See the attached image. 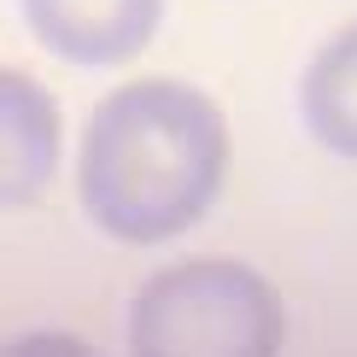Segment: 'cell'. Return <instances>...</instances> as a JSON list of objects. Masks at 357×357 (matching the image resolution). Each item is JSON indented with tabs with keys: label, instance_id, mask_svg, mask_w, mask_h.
<instances>
[{
	"label": "cell",
	"instance_id": "cell-6",
	"mask_svg": "<svg viewBox=\"0 0 357 357\" xmlns=\"http://www.w3.org/2000/svg\"><path fill=\"white\" fill-rule=\"evenodd\" d=\"M0 357H100L88 340L77 334H53V328H41V334H24V340H12V346H0Z\"/></svg>",
	"mask_w": 357,
	"mask_h": 357
},
{
	"label": "cell",
	"instance_id": "cell-2",
	"mask_svg": "<svg viewBox=\"0 0 357 357\" xmlns=\"http://www.w3.org/2000/svg\"><path fill=\"white\" fill-rule=\"evenodd\" d=\"M287 310L252 264L188 258L129 305V357H281Z\"/></svg>",
	"mask_w": 357,
	"mask_h": 357
},
{
	"label": "cell",
	"instance_id": "cell-5",
	"mask_svg": "<svg viewBox=\"0 0 357 357\" xmlns=\"http://www.w3.org/2000/svg\"><path fill=\"white\" fill-rule=\"evenodd\" d=\"M299 112L310 135L328 146L334 158L357 153V29H334V41L305 65L299 82Z\"/></svg>",
	"mask_w": 357,
	"mask_h": 357
},
{
	"label": "cell",
	"instance_id": "cell-3",
	"mask_svg": "<svg viewBox=\"0 0 357 357\" xmlns=\"http://www.w3.org/2000/svg\"><path fill=\"white\" fill-rule=\"evenodd\" d=\"M29 36L65 65H129L153 41L165 0H18Z\"/></svg>",
	"mask_w": 357,
	"mask_h": 357
},
{
	"label": "cell",
	"instance_id": "cell-1",
	"mask_svg": "<svg viewBox=\"0 0 357 357\" xmlns=\"http://www.w3.org/2000/svg\"><path fill=\"white\" fill-rule=\"evenodd\" d=\"M229 176V117L205 88L141 77L112 88L82 129L77 193L100 234L158 246L217 205Z\"/></svg>",
	"mask_w": 357,
	"mask_h": 357
},
{
	"label": "cell",
	"instance_id": "cell-4",
	"mask_svg": "<svg viewBox=\"0 0 357 357\" xmlns=\"http://www.w3.org/2000/svg\"><path fill=\"white\" fill-rule=\"evenodd\" d=\"M59 100L36 77L0 65V211L36 205L59 170Z\"/></svg>",
	"mask_w": 357,
	"mask_h": 357
}]
</instances>
